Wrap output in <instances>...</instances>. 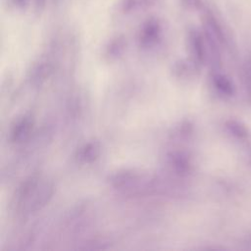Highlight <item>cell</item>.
<instances>
[{
    "instance_id": "1",
    "label": "cell",
    "mask_w": 251,
    "mask_h": 251,
    "mask_svg": "<svg viewBox=\"0 0 251 251\" xmlns=\"http://www.w3.org/2000/svg\"><path fill=\"white\" fill-rule=\"evenodd\" d=\"M160 32H161V26L159 22L156 19L148 20L144 24L141 29V33H140L141 43L144 45H150L154 43L159 37Z\"/></svg>"
},
{
    "instance_id": "2",
    "label": "cell",
    "mask_w": 251,
    "mask_h": 251,
    "mask_svg": "<svg viewBox=\"0 0 251 251\" xmlns=\"http://www.w3.org/2000/svg\"><path fill=\"white\" fill-rule=\"evenodd\" d=\"M30 127H31V123L28 119L21 120L14 127V130H13L14 140L23 139L29 132Z\"/></svg>"
},
{
    "instance_id": "3",
    "label": "cell",
    "mask_w": 251,
    "mask_h": 251,
    "mask_svg": "<svg viewBox=\"0 0 251 251\" xmlns=\"http://www.w3.org/2000/svg\"><path fill=\"white\" fill-rule=\"evenodd\" d=\"M98 152H99L98 145L96 143H90L87 146H85V148L82 150L81 156L84 159V161L90 162L96 158V156L98 155Z\"/></svg>"
},
{
    "instance_id": "4",
    "label": "cell",
    "mask_w": 251,
    "mask_h": 251,
    "mask_svg": "<svg viewBox=\"0 0 251 251\" xmlns=\"http://www.w3.org/2000/svg\"><path fill=\"white\" fill-rule=\"evenodd\" d=\"M33 2H34L35 8H37L38 10H41L42 8H44L46 0H33Z\"/></svg>"
},
{
    "instance_id": "5",
    "label": "cell",
    "mask_w": 251,
    "mask_h": 251,
    "mask_svg": "<svg viewBox=\"0 0 251 251\" xmlns=\"http://www.w3.org/2000/svg\"><path fill=\"white\" fill-rule=\"evenodd\" d=\"M180 2L182 3V5L187 6V7H192L196 4L197 0H180Z\"/></svg>"
},
{
    "instance_id": "6",
    "label": "cell",
    "mask_w": 251,
    "mask_h": 251,
    "mask_svg": "<svg viewBox=\"0 0 251 251\" xmlns=\"http://www.w3.org/2000/svg\"><path fill=\"white\" fill-rule=\"evenodd\" d=\"M14 1H16V2H26L28 0H14Z\"/></svg>"
}]
</instances>
